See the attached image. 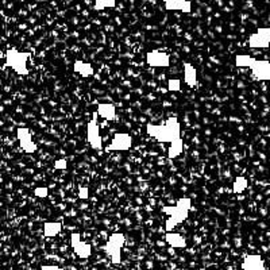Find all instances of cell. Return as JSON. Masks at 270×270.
Segmentation results:
<instances>
[{
  "label": "cell",
  "mask_w": 270,
  "mask_h": 270,
  "mask_svg": "<svg viewBox=\"0 0 270 270\" xmlns=\"http://www.w3.org/2000/svg\"><path fill=\"white\" fill-rule=\"evenodd\" d=\"M180 81L178 80H169L168 81V89L170 91V92H176V91L180 89Z\"/></svg>",
  "instance_id": "603a6c76"
},
{
  "label": "cell",
  "mask_w": 270,
  "mask_h": 270,
  "mask_svg": "<svg viewBox=\"0 0 270 270\" xmlns=\"http://www.w3.org/2000/svg\"><path fill=\"white\" fill-rule=\"evenodd\" d=\"M146 62L154 68H166L170 64V57L161 50H152L146 54Z\"/></svg>",
  "instance_id": "30bf717a"
},
{
  "label": "cell",
  "mask_w": 270,
  "mask_h": 270,
  "mask_svg": "<svg viewBox=\"0 0 270 270\" xmlns=\"http://www.w3.org/2000/svg\"><path fill=\"white\" fill-rule=\"evenodd\" d=\"M39 270H64V269H61V267H58V266H54V265H43V266H41V269Z\"/></svg>",
  "instance_id": "484cf974"
},
{
  "label": "cell",
  "mask_w": 270,
  "mask_h": 270,
  "mask_svg": "<svg viewBox=\"0 0 270 270\" xmlns=\"http://www.w3.org/2000/svg\"><path fill=\"white\" fill-rule=\"evenodd\" d=\"M189 208H191V200L189 199H180L177 201L176 205H170V207H164L162 212L169 215V219L165 224V229L168 233L173 231L177 224H180L189 215Z\"/></svg>",
  "instance_id": "7a4b0ae2"
},
{
  "label": "cell",
  "mask_w": 270,
  "mask_h": 270,
  "mask_svg": "<svg viewBox=\"0 0 270 270\" xmlns=\"http://www.w3.org/2000/svg\"><path fill=\"white\" fill-rule=\"evenodd\" d=\"M73 69L76 73H78L81 77H91L94 74V68L91 64L88 62H82V61H76L73 65Z\"/></svg>",
  "instance_id": "e0dca14e"
},
{
  "label": "cell",
  "mask_w": 270,
  "mask_h": 270,
  "mask_svg": "<svg viewBox=\"0 0 270 270\" xmlns=\"http://www.w3.org/2000/svg\"><path fill=\"white\" fill-rule=\"evenodd\" d=\"M70 245H72V249L77 257L82 258V259H86V258L91 257L92 254V247H91L89 243H85V242L81 241V235L78 233H72L70 235Z\"/></svg>",
  "instance_id": "8992f818"
},
{
  "label": "cell",
  "mask_w": 270,
  "mask_h": 270,
  "mask_svg": "<svg viewBox=\"0 0 270 270\" xmlns=\"http://www.w3.org/2000/svg\"><path fill=\"white\" fill-rule=\"evenodd\" d=\"M131 145H132V140L131 137L126 132H119L114 137V140L111 142V145L107 148V150H114V152H127L130 150Z\"/></svg>",
  "instance_id": "9c48e42d"
},
{
  "label": "cell",
  "mask_w": 270,
  "mask_h": 270,
  "mask_svg": "<svg viewBox=\"0 0 270 270\" xmlns=\"http://www.w3.org/2000/svg\"><path fill=\"white\" fill-rule=\"evenodd\" d=\"M253 61L254 58L249 54H238V56H235V65L239 66V68H250Z\"/></svg>",
  "instance_id": "44dd1931"
},
{
  "label": "cell",
  "mask_w": 270,
  "mask_h": 270,
  "mask_svg": "<svg viewBox=\"0 0 270 270\" xmlns=\"http://www.w3.org/2000/svg\"><path fill=\"white\" fill-rule=\"evenodd\" d=\"M146 132L162 144H172V142L181 138L180 123H178L176 116L169 118L164 124L149 123V124H146Z\"/></svg>",
  "instance_id": "6da1fadb"
},
{
  "label": "cell",
  "mask_w": 270,
  "mask_h": 270,
  "mask_svg": "<svg viewBox=\"0 0 270 270\" xmlns=\"http://www.w3.org/2000/svg\"><path fill=\"white\" fill-rule=\"evenodd\" d=\"M17 138L19 140V144H21L22 149L25 150L26 153H35L37 152V146L33 142V137H31V132H30L29 128L26 127H19L17 130Z\"/></svg>",
  "instance_id": "ba28073f"
},
{
  "label": "cell",
  "mask_w": 270,
  "mask_h": 270,
  "mask_svg": "<svg viewBox=\"0 0 270 270\" xmlns=\"http://www.w3.org/2000/svg\"><path fill=\"white\" fill-rule=\"evenodd\" d=\"M165 7H166V10H170V11L178 10V11L185 14L191 13V10H192V5L188 0H166Z\"/></svg>",
  "instance_id": "7c38bea8"
},
{
  "label": "cell",
  "mask_w": 270,
  "mask_h": 270,
  "mask_svg": "<svg viewBox=\"0 0 270 270\" xmlns=\"http://www.w3.org/2000/svg\"><path fill=\"white\" fill-rule=\"evenodd\" d=\"M249 187V181L245 177H237L233 184V192L237 193V195H241Z\"/></svg>",
  "instance_id": "ffe728a7"
},
{
  "label": "cell",
  "mask_w": 270,
  "mask_h": 270,
  "mask_svg": "<svg viewBox=\"0 0 270 270\" xmlns=\"http://www.w3.org/2000/svg\"><path fill=\"white\" fill-rule=\"evenodd\" d=\"M184 80L191 88L196 86L197 84L196 69H195L192 64H189V62H184Z\"/></svg>",
  "instance_id": "2e32d148"
},
{
  "label": "cell",
  "mask_w": 270,
  "mask_h": 270,
  "mask_svg": "<svg viewBox=\"0 0 270 270\" xmlns=\"http://www.w3.org/2000/svg\"><path fill=\"white\" fill-rule=\"evenodd\" d=\"M66 166H68V162H66V160H64V158L57 160L54 162V168L58 169V170H65Z\"/></svg>",
  "instance_id": "cb8c5ba5"
},
{
  "label": "cell",
  "mask_w": 270,
  "mask_h": 270,
  "mask_svg": "<svg viewBox=\"0 0 270 270\" xmlns=\"http://www.w3.org/2000/svg\"><path fill=\"white\" fill-rule=\"evenodd\" d=\"M98 114L99 116H102L106 120H114L116 110H115L114 104H111V103H102L98 106Z\"/></svg>",
  "instance_id": "9a60e30c"
},
{
  "label": "cell",
  "mask_w": 270,
  "mask_h": 270,
  "mask_svg": "<svg viewBox=\"0 0 270 270\" xmlns=\"http://www.w3.org/2000/svg\"><path fill=\"white\" fill-rule=\"evenodd\" d=\"M115 3H116V0H95L94 9L96 10V11H100V10L104 9H111V7H114Z\"/></svg>",
  "instance_id": "7402d4cb"
},
{
  "label": "cell",
  "mask_w": 270,
  "mask_h": 270,
  "mask_svg": "<svg viewBox=\"0 0 270 270\" xmlns=\"http://www.w3.org/2000/svg\"><path fill=\"white\" fill-rule=\"evenodd\" d=\"M78 196L81 197V199H88V189H86V188L80 189V192H78Z\"/></svg>",
  "instance_id": "4316f807"
},
{
  "label": "cell",
  "mask_w": 270,
  "mask_h": 270,
  "mask_svg": "<svg viewBox=\"0 0 270 270\" xmlns=\"http://www.w3.org/2000/svg\"><path fill=\"white\" fill-rule=\"evenodd\" d=\"M243 270H265V263L262 261L261 255L258 254H250L246 255L243 259V265H242Z\"/></svg>",
  "instance_id": "8fae6325"
},
{
  "label": "cell",
  "mask_w": 270,
  "mask_h": 270,
  "mask_svg": "<svg viewBox=\"0 0 270 270\" xmlns=\"http://www.w3.org/2000/svg\"><path fill=\"white\" fill-rule=\"evenodd\" d=\"M98 118L99 114L98 111L94 112L92 115V120L88 123V127H86V137H88V142L92 146V149L95 150H100L103 146L102 144V137L99 134V124H98Z\"/></svg>",
  "instance_id": "5b68a950"
},
{
  "label": "cell",
  "mask_w": 270,
  "mask_h": 270,
  "mask_svg": "<svg viewBox=\"0 0 270 270\" xmlns=\"http://www.w3.org/2000/svg\"><path fill=\"white\" fill-rule=\"evenodd\" d=\"M124 242H126V238L122 233H114L108 238L107 245L104 246V251L110 255L111 261L114 262L115 265H118L122 261L120 251H122V247L124 246Z\"/></svg>",
  "instance_id": "277c9868"
},
{
  "label": "cell",
  "mask_w": 270,
  "mask_h": 270,
  "mask_svg": "<svg viewBox=\"0 0 270 270\" xmlns=\"http://www.w3.org/2000/svg\"><path fill=\"white\" fill-rule=\"evenodd\" d=\"M35 195L39 197H45L48 195V189L46 188H38L35 189Z\"/></svg>",
  "instance_id": "d4e9b609"
},
{
  "label": "cell",
  "mask_w": 270,
  "mask_h": 270,
  "mask_svg": "<svg viewBox=\"0 0 270 270\" xmlns=\"http://www.w3.org/2000/svg\"><path fill=\"white\" fill-rule=\"evenodd\" d=\"M254 77L259 81H270V62L267 60H255L250 65Z\"/></svg>",
  "instance_id": "52a82bcc"
},
{
  "label": "cell",
  "mask_w": 270,
  "mask_h": 270,
  "mask_svg": "<svg viewBox=\"0 0 270 270\" xmlns=\"http://www.w3.org/2000/svg\"><path fill=\"white\" fill-rule=\"evenodd\" d=\"M183 152H184V142H183V138H180V140L174 141V142L170 144L168 150V157L173 160V158L183 154Z\"/></svg>",
  "instance_id": "ac0fdd59"
},
{
  "label": "cell",
  "mask_w": 270,
  "mask_h": 270,
  "mask_svg": "<svg viewBox=\"0 0 270 270\" xmlns=\"http://www.w3.org/2000/svg\"><path fill=\"white\" fill-rule=\"evenodd\" d=\"M61 223L60 221H48L43 224V233H45V237L53 238L56 237L60 231H61Z\"/></svg>",
  "instance_id": "d6986e66"
},
{
  "label": "cell",
  "mask_w": 270,
  "mask_h": 270,
  "mask_svg": "<svg viewBox=\"0 0 270 270\" xmlns=\"http://www.w3.org/2000/svg\"><path fill=\"white\" fill-rule=\"evenodd\" d=\"M29 60V53L18 52L17 49H9L6 52V66L13 68L21 76H26L29 73V69H27V61Z\"/></svg>",
  "instance_id": "3957f363"
},
{
  "label": "cell",
  "mask_w": 270,
  "mask_h": 270,
  "mask_svg": "<svg viewBox=\"0 0 270 270\" xmlns=\"http://www.w3.org/2000/svg\"><path fill=\"white\" fill-rule=\"evenodd\" d=\"M249 46L253 49H267L270 46V41L266 39L261 33H255L253 35H250L249 38Z\"/></svg>",
  "instance_id": "4fadbf2b"
},
{
  "label": "cell",
  "mask_w": 270,
  "mask_h": 270,
  "mask_svg": "<svg viewBox=\"0 0 270 270\" xmlns=\"http://www.w3.org/2000/svg\"><path fill=\"white\" fill-rule=\"evenodd\" d=\"M168 245L170 247H174V249H184L187 247V241L184 239V237H181L180 234L177 233H166V237H165Z\"/></svg>",
  "instance_id": "5bb4252c"
}]
</instances>
